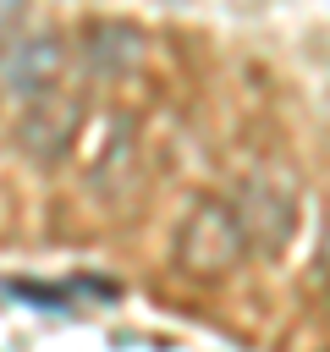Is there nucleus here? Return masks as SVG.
<instances>
[{"mask_svg": "<svg viewBox=\"0 0 330 352\" xmlns=\"http://www.w3.org/2000/svg\"><path fill=\"white\" fill-rule=\"evenodd\" d=\"M248 253V231H242V214L220 198H204L182 214L176 226V242H170V258L182 275H198V280H220L242 264Z\"/></svg>", "mask_w": 330, "mask_h": 352, "instance_id": "1", "label": "nucleus"}, {"mask_svg": "<svg viewBox=\"0 0 330 352\" xmlns=\"http://www.w3.org/2000/svg\"><path fill=\"white\" fill-rule=\"evenodd\" d=\"M60 72H66V44H60V33H28V38H16L11 50H6V60H0V88L11 94V99H50L55 88H60Z\"/></svg>", "mask_w": 330, "mask_h": 352, "instance_id": "2", "label": "nucleus"}, {"mask_svg": "<svg viewBox=\"0 0 330 352\" xmlns=\"http://www.w3.org/2000/svg\"><path fill=\"white\" fill-rule=\"evenodd\" d=\"M236 214H242V231H248V242H253V248L275 253L280 242H292V226H297V220H292V198H286V192H275V187L253 182V187L242 192Z\"/></svg>", "mask_w": 330, "mask_h": 352, "instance_id": "3", "label": "nucleus"}, {"mask_svg": "<svg viewBox=\"0 0 330 352\" xmlns=\"http://www.w3.org/2000/svg\"><path fill=\"white\" fill-rule=\"evenodd\" d=\"M72 121H77V104H55V94H50V99H33V110H28V121H22L16 138H22L28 154L55 160L72 143Z\"/></svg>", "mask_w": 330, "mask_h": 352, "instance_id": "4", "label": "nucleus"}, {"mask_svg": "<svg viewBox=\"0 0 330 352\" xmlns=\"http://www.w3.org/2000/svg\"><path fill=\"white\" fill-rule=\"evenodd\" d=\"M82 55H88V72H99V77H104V72H110V77H121V72L143 55V38H138L132 28H121V22H116V28L94 22V28H88V38H82Z\"/></svg>", "mask_w": 330, "mask_h": 352, "instance_id": "5", "label": "nucleus"}, {"mask_svg": "<svg viewBox=\"0 0 330 352\" xmlns=\"http://www.w3.org/2000/svg\"><path fill=\"white\" fill-rule=\"evenodd\" d=\"M16 11H22V0H0V28H11V22H16Z\"/></svg>", "mask_w": 330, "mask_h": 352, "instance_id": "6", "label": "nucleus"}]
</instances>
